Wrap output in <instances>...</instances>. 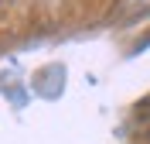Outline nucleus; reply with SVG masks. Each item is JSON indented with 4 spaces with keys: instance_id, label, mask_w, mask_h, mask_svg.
I'll return each instance as SVG.
<instances>
[]
</instances>
